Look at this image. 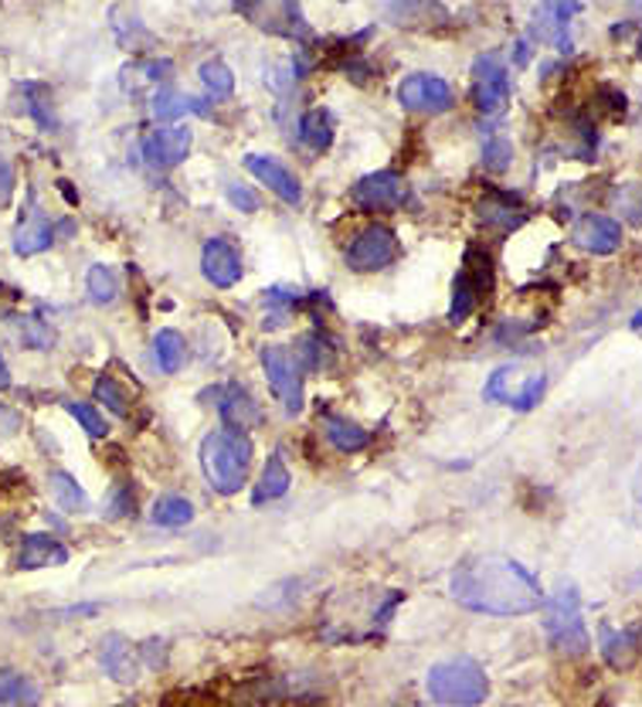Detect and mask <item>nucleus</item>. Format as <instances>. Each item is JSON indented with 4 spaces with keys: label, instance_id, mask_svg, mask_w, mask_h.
<instances>
[{
    "label": "nucleus",
    "instance_id": "a19ab883",
    "mask_svg": "<svg viewBox=\"0 0 642 707\" xmlns=\"http://www.w3.org/2000/svg\"><path fill=\"white\" fill-rule=\"evenodd\" d=\"M224 195H229V201L235 208H242V211H258V198L248 188H242V184H229V188H224Z\"/></svg>",
    "mask_w": 642,
    "mask_h": 707
},
{
    "label": "nucleus",
    "instance_id": "dca6fc26",
    "mask_svg": "<svg viewBox=\"0 0 642 707\" xmlns=\"http://www.w3.org/2000/svg\"><path fill=\"white\" fill-rule=\"evenodd\" d=\"M99 663L106 666V674L117 684H136L140 681V653L133 650V643L120 632H109L99 647Z\"/></svg>",
    "mask_w": 642,
    "mask_h": 707
},
{
    "label": "nucleus",
    "instance_id": "4468645a",
    "mask_svg": "<svg viewBox=\"0 0 642 707\" xmlns=\"http://www.w3.org/2000/svg\"><path fill=\"white\" fill-rule=\"evenodd\" d=\"M191 143H195L191 130H184V126L154 130L143 140V157L154 170H170V167L187 161V154H191Z\"/></svg>",
    "mask_w": 642,
    "mask_h": 707
},
{
    "label": "nucleus",
    "instance_id": "58836bf2",
    "mask_svg": "<svg viewBox=\"0 0 642 707\" xmlns=\"http://www.w3.org/2000/svg\"><path fill=\"white\" fill-rule=\"evenodd\" d=\"M27 96H31V113L42 120V126H52V117L45 113V109L52 106V96H48V89L45 86H27Z\"/></svg>",
    "mask_w": 642,
    "mask_h": 707
},
{
    "label": "nucleus",
    "instance_id": "c756f323",
    "mask_svg": "<svg viewBox=\"0 0 642 707\" xmlns=\"http://www.w3.org/2000/svg\"><path fill=\"white\" fill-rule=\"evenodd\" d=\"M150 513H154V524H160V528H184V524H191L195 507H191V500L170 494V497H160Z\"/></svg>",
    "mask_w": 642,
    "mask_h": 707
},
{
    "label": "nucleus",
    "instance_id": "a18cd8bd",
    "mask_svg": "<svg viewBox=\"0 0 642 707\" xmlns=\"http://www.w3.org/2000/svg\"><path fill=\"white\" fill-rule=\"evenodd\" d=\"M639 58H642V31H639Z\"/></svg>",
    "mask_w": 642,
    "mask_h": 707
},
{
    "label": "nucleus",
    "instance_id": "ea45409f",
    "mask_svg": "<svg viewBox=\"0 0 642 707\" xmlns=\"http://www.w3.org/2000/svg\"><path fill=\"white\" fill-rule=\"evenodd\" d=\"M11 198H14V167L4 154H0V208H8Z\"/></svg>",
    "mask_w": 642,
    "mask_h": 707
},
{
    "label": "nucleus",
    "instance_id": "a211bd4d",
    "mask_svg": "<svg viewBox=\"0 0 642 707\" xmlns=\"http://www.w3.org/2000/svg\"><path fill=\"white\" fill-rule=\"evenodd\" d=\"M52 242H55V232H52L48 214L31 201L21 211V221H18V229H14V252L18 255H37V252L52 248Z\"/></svg>",
    "mask_w": 642,
    "mask_h": 707
},
{
    "label": "nucleus",
    "instance_id": "49530a36",
    "mask_svg": "<svg viewBox=\"0 0 642 707\" xmlns=\"http://www.w3.org/2000/svg\"><path fill=\"white\" fill-rule=\"evenodd\" d=\"M120 707H136V704H120Z\"/></svg>",
    "mask_w": 642,
    "mask_h": 707
},
{
    "label": "nucleus",
    "instance_id": "a878e982",
    "mask_svg": "<svg viewBox=\"0 0 642 707\" xmlns=\"http://www.w3.org/2000/svg\"><path fill=\"white\" fill-rule=\"evenodd\" d=\"M286 490H289V466H286L283 453L276 450V453L269 456V463L262 466L258 487H255V504L279 500V497H286Z\"/></svg>",
    "mask_w": 642,
    "mask_h": 707
},
{
    "label": "nucleus",
    "instance_id": "aec40b11",
    "mask_svg": "<svg viewBox=\"0 0 642 707\" xmlns=\"http://www.w3.org/2000/svg\"><path fill=\"white\" fill-rule=\"evenodd\" d=\"M572 14H578V4H547V8H538V14H534V38H541L544 45H557L561 52H572V42H568Z\"/></svg>",
    "mask_w": 642,
    "mask_h": 707
},
{
    "label": "nucleus",
    "instance_id": "c9c22d12",
    "mask_svg": "<svg viewBox=\"0 0 642 707\" xmlns=\"http://www.w3.org/2000/svg\"><path fill=\"white\" fill-rule=\"evenodd\" d=\"M92 395H96V401H99V405H106V408H109L112 416H120V419H126V416H130V398H126V391L120 388V382H117V378L99 375V378H96Z\"/></svg>",
    "mask_w": 642,
    "mask_h": 707
},
{
    "label": "nucleus",
    "instance_id": "72a5a7b5",
    "mask_svg": "<svg viewBox=\"0 0 642 707\" xmlns=\"http://www.w3.org/2000/svg\"><path fill=\"white\" fill-rule=\"evenodd\" d=\"M0 704H4V707H34L37 704V687L27 677L4 674V677H0Z\"/></svg>",
    "mask_w": 642,
    "mask_h": 707
},
{
    "label": "nucleus",
    "instance_id": "f8f14e48",
    "mask_svg": "<svg viewBox=\"0 0 642 707\" xmlns=\"http://www.w3.org/2000/svg\"><path fill=\"white\" fill-rule=\"evenodd\" d=\"M622 239H626V232H622L619 221L609 218V214H595V211L582 214V218L575 221V229H572V242H575L582 252H595V255H612V252H619V248H622Z\"/></svg>",
    "mask_w": 642,
    "mask_h": 707
},
{
    "label": "nucleus",
    "instance_id": "9d476101",
    "mask_svg": "<svg viewBox=\"0 0 642 707\" xmlns=\"http://www.w3.org/2000/svg\"><path fill=\"white\" fill-rule=\"evenodd\" d=\"M452 89L445 79L432 76V71H414V76H405L398 86V102L408 113H445L452 106Z\"/></svg>",
    "mask_w": 642,
    "mask_h": 707
},
{
    "label": "nucleus",
    "instance_id": "6ab92c4d",
    "mask_svg": "<svg viewBox=\"0 0 642 707\" xmlns=\"http://www.w3.org/2000/svg\"><path fill=\"white\" fill-rule=\"evenodd\" d=\"M170 76H174V65L167 58H136L123 65L120 86L126 96H140L146 89H160V82H167Z\"/></svg>",
    "mask_w": 642,
    "mask_h": 707
},
{
    "label": "nucleus",
    "instance_id": "c03bdc74",
    "mask_svg": "<svg viewBox=\"0 0 642 707\" xmlns=\"http://www.w3.org/2000/svg\"><path fill=\"white\" fill-rule=\"evenodd\" d=\"M629 327H632V330H642V310H639V313H635V317L629 320Z\"/></svg>",
    "mask_w": 642,
    "mask_h": 707
},
{
    "label": "nucleus",
    "instance_id": "ddd939ff",
    "mask_svg": "<svg viewBox=\"0 0 642 707\" xmlns=\"http://www.w3.org/2000/svg\"><path fill=\"white\" fill-rule=\"evenodd\" d=\"M201 273L214 289H232L242 279V255H239L235 242L224 235L208 239L204 252H201Z\"/></svg>",
    "mask_w": 642,
    "mask_h": 707
},
{
    "label": "nucleus",
    "instance_id": "bb28decb",
    "mask_svg": "<svg viewBox=\"0 0 642 707\" xmlns=\"http://www.w3.org/2000/svg\"><path fill=\"white\" fill-rule=\"evenodd\" d=\"M187 113L208 117V102L187 96V92H174V89H160L154 96V117L157 120H177V117H187Z\"/></svg>",
    "mask_w": 642,
    "mask_h": 707
},
{
    "label": "nucleus",
    "instance_id": "f03ea898",
    "mask_svg": "<svg viewBox=\"0 0 642 707\" xmlns=\"http://www.w3.org/2000/svg\"><path fill=\"white\" fill-rule=\"evenodd\" d=\"M544 632L557 656L582 660L591 650V632L582 619V595L575 582H557L544 595Z\"/></svg>",
    "mask_w": 642,
    "mask_h": 707
},
{
    "label": "nucleus",
    "instance_id": "2f4dec72",
    "mask_svg": "<svg viewBox=\"0 0 642 707\" xmlns=\"http://www.w3.org/2000/svg\"><path fill=\"white\" fill-rule=\"evenodd\" d=\"M201 82H204L211 99H229L235 92V76L221 58H211V62L201 65Z\"/></svg>",
    "mask_w": 642,
    "mask_h": 707
},
{
    "label": "nucleus",
    "instance_id": "f704fd0d",
    "mask_svg": "<svg viewBox=\"0 0 642 707\" xmlns=\"http://www.w3.org/2000/svg\"><path fill=\"white\" fill-rule=\"evenodd\" d=\"M52 494H55V500L65 507V510H86L89 507V497H86V490L79 487V479H75L71 473H52Z\"/></svg>",
    "mask_w": 642,
    "mask_h": 707
},
{
    "label": "nucleus",
    "instance_id": "7ed1b4c3",
    "mask_svg": "<svg viewBox=\"0 0 642 707\" xmlns=\"http://www.w3.org/2000/svg\"><path fill=\"white\" fill-rule=\"evenodd\" d=\"M248 463H252V439L248 432H235V429H214L204 435L201 442V470L204 479L224 497H232L245 487L248 476Z\"/></svg>",
    "mask_w": 642,
    "mask_h": 707
},
{
    "label": "nucleus",
    "instance_id": "9b49d317",
    "mask_svg": "<svg viewBox=\"0 0 642 707\" xmlns=\"http://www.w3.org/2000/svg\"><path fill=\"white\" fill-rule=\"evenodd\" d=\"M405 198H408L405 177H398L395 170H377L354 184V201L364 211H395L405 205Z\"/></svg>",
    "mask_w": 642,
    "mask_h": 707
},
{
    "label": "nucleus",
    "instance_id": "79ce46f5",
    "mask_svg": "<svg viewBox=\"0 0 642 707\" xmlns=\"http://www.w3.org/2000/svg\"><path fill=\"white\" fill-rule=\"evenodd\" d=\"M140 650H143L140 660H146L154 670H160V666L167 663V643H164V640H146Z\"/></svg>",
    "mask_w": 642,
    "mask_h": 707
},
{
    "label": "nucleus",
    "instance_id": "20e7f679",
    "mask_svg": "<svg viewBox=\"0 0 642 707\" xmlns=\"http://www.w3.org/2000/svg\"><path fill=\"white\" fill-rule=\"evenodd\" d=\"M425 691L435 704H452V707H476L486 700L489 694V681L486 670L469 660H449V663H435L425 677Z\"/></svg>",
    "mask_w": 642,
    "mask_h": 707
},
{
    "label": "nucleus",
    "instance_id": "de8ad7c7",
    "mask_svg": "<svg viewBox=\"0 0 642 707\" xmlns=\"http://www.w3.org/2000/svg\"><path fill=\"white\" fill-rule=\"evenodd\" d=\"M635 582H642V575H639V578H635Z\"/></svg>",
    "mask_w": 642,
    "mask_h": 707
},
{
    "label": "nucleus",
    "instance_id": "b1692460",
    "mask_svg": "<svg viewBox=\"0 0 642 707\" xmlns=\"http://www.w3.org/2000/svg\"><path fill=\"white\" fill-rule=\"evenodd\" d=\"M479 218L486 221V225H500V229H517L520 221L527 218V208L510 198V195H486L479 201Z\"/></svg>",
    "mask_w": 642,
    "mask_h": 707
},
{
    "label": "nucleus",
    "instance_id": "5701e85b",
    "mask_svg": "<svg viewBox=\"0 0 642 707\" xmlns=\"http://www.w3.org/2000/svg\"><path fill=\"white\" fill-rule=\"evenodd\" d=\"M601 637V653H606V663L622 670L635 660L639 653V629H612V626H601L598 629Z\"/></svg>",
    "mask_w": 642,
    "mask_h": 707
},
{
    "label": "nucleus",
    "instance_id": "e433bc0d",
    "mask_svg": "<svg viewBox=\"0 0 642 707\" xmlns=\"http://www.w3.org/2000/svg\"><path fill=\"white\" fill-rule=\"evenodd\" d=\"M65 408H68V412H71V419H75V422H79V426H82V429H86V432H89L92 439H106V435H109V429H106V419H102V412H99V408H92L89 401H68Z\"/></svg>",
    "mask_w": 642,
    "mask_h": 707
},
{
    "label": "nucleus",
    "instance_id": "f257e3e1",
    "mask_svg": "<svg viewBox=\"0 0 642 707\" xmlns=\"http://www.w3.org/2000/svg\"><path fill=\"white\" fill-rule=\"evenodd\" d=\"M452 599L483 616H531L544 609L538 578L510 554H469L449 582Z\"/></svg>",
    "mask_w": 642,
    "mask_h": 707
},
{
    "label": "nucleus",
    "instance_id": "4c0bfd02",
    "mask_svg": "<svg viewBox=\"0 0 642 707\" xmlns=\"http://www.w3.org/2000/svg\"><path fill=\"white\" fill-rule=\"evenodd\" d=\"M513 161V146L507 136H494L486 143V151H483V167L486 170H494V174H503Z\"/></svg>",
    "mask_w": 642,
    "mask_h": 707
},
{
    "label": "nucleus",
    "instance_id": "c85d7f7f",
    "mask_svg": "<svg viewBox=\"0 0 642 707\" xmlns=\"http://www.w3.org/2000/svg\"><path fill=\"white\" fill-rule=\"evenodd\" d=\"M184 357H187V344L177 330H160L154 338V361L164 375H177L184 367Z\"/></svg>",
    "mask_w": 642,
    "mask_h": 707
},
{
    "label": "nucleus",
    "instance_id": "6e6552de",
    "mask_svg": "<svg viewBox=\"0 0 642 707\" xmlns=\"http://www.w3.org/2000/svg\"><path fill=\"white\" fill-rule=\"evenodd\" d=\"M473 102L483 117H500L510 106V71L497 55H479L473 65Z\"/></svg>",
    "mask_w": 642,
    "mask_h": 707
},
{
    "label": "nucleus",
    "instance_id": "473e14b6",
    "mask_svg": "<svg viewBox=\"0 0 642 707\" xmlns=\"http://www.w3.org/2000/svg\"><path fill=\"white\" fill-rule=\"evenodd\" d=\"M86 289H89V296H92V303L106 307V303H117L120 279H117V273H112L109 266H92L89 276H86Z\"/></svg>",
    "mask_w": 642,
    "mask_h": 707
},
{
    "label": "nucleus",
    "instance_id": "09e8293b",
    "mask_svg": "<svg viewBox=\"0 0 642 707\" xmlns=\"http://www.w3.org/2000/svg\"><path fill=\"white\" fill-rule=\"evenodd\" d=\"M513 707H517V704H513Z\"/></svg>",
    "mask_w": 642,
    "mask_h": 707
},
{
    "label": "nucleus",
    "instance_id": "f3484780",
    "mask_svg": "<svg viewBox=\"0 0 642 707\" xmlns=\"http://www.w3.org/2000/svg\"><path fill=\"white\" fill-rule=\"evenodd\" d=\"M245 18H252L262 31L286 34V38H307L310 24L303 21L296 4H258V8H239Z\"/></svg>",
    "mask_w": 642,
    "mask_h": 707
},
{
    "label": "nucleus",
    "instance_id": "1a4fd4ad",
    "mask_svg": "<svg viewBox=\"0 0 642 707\" xmlns=\"http://www.w3.org/2000/svg\"><path fill=\"white\" fill-rule=\"evenodd\" d=\"M395 255H398V239H395V232L385 229V225H367V229H361V232L351 239L347 252H344L347 266H351L354 273H377V269H385V266L395 263Z\"/></svg>",
    "mask_w": 642,
    "mask_h": 707
},
{
    "label": "nucleus",
    "instance_id": "39448f33",
    "mask_svg": "<svg viewBox=\"0 0 642 707\" xmlns=\"http://www.w3.org/2000/svg\"><path fill=\"white\" fill-rule=\"evenodd\" d=\"M544 391H547L544 371H527L523 364H503V367L494 371V375H489V382L483 388V398L510 405L513 412H531V408L541 405Z\"/></svg>",
    "mask_w": 642,
    "mask_h": 707
},
{
    "label": "nucleus",
    "instance_id": "0eeeda50",
    "mask_svg": "<svg viewBox=\"0 0 642 707\" xmlns=\"http://www.w3.org/2000/svg\"><path fill=\"white\" fill-rule=\"evenodd\" d=\"M486 292H494V266H489V258L483 252L469 248L466 252V266L456 276V286H452L449 323H463Z\"/></svg>",
    "mask_w": 642,
    "mask_h": 707
},
{
    "label": "nucleus",
    "instance_id": "2eb2a0df",
    "mask_svg": "<svg viewBox=\"0 0 642 707\" xmlns=\"http://www.w3.org/2000/svg\"><path fill=\"white\" fill-rule=\"evenodd\" d=\"M245 170H248L258 184H266V188H269L276 198H283L286 205H299V201H303V188H299L296 174H292L283 161L262 157V154H248V157H245Z\"/></svg>",
    "mask_w": 642,
    "mask_h": 707
},
{
    "label": "nucleus",
    "instance_id": "423d86ee",
    "mask_svg": "<svg viewBox=\"0 0 642 707\" xmlns=\"http://www.w3.org/2000/svg\"><path fill=\"white\" fill-rule=\"evenodd\" d=\"M258 361L269 378L273 395L283 401L286 416L303 412V371H299V357H292V351H286L279 344H266L258 351Z\"/></svg>",
    "mask_w": 642,
    "mask_h": 707
},
{
    "label": "nucleus",
    "instance_id": "cd10ccee",
    "mask_svg": "<svg viewBox=\"0 0 642 707\" xmlns=\"http://www.w3.org/2000/svg\"><path fill=\"white\" fill-rule=\"evenodd\" d=\"M326 442L333 445V450H340V453H361V450H367L370 435L357 422H351V419L330 416L326 419Z\"/></svg>",
    "mask_w": 642,
    "mask_h": 707
},
{
    "label": "nucleus",
    "instance_id": "7c9ffc66",
    "mask_svg": "<svg viewBox=\"0 0 642 707\" xmlns=\"http://www.w3.org/2000/svg\"><path fill=\"white\" fill-rule=\"evenodd\" d=\"M18 330V338L24 347H34V351H48L55 344V330L45 327V320L37 317H8Z\"/></svg>",
    "mask_w": 642,
    "mask_h": 707
},
{
    "label": "nucleus",
    "instance_id": "393cba45",
    "mask_svg": "<svg viewBox=\"0 0 642 707\" xmlns=\"http://www.w3.org/2000/svg\"><path fill=\"white\" fill-rule=\"evenodd\" d=\"M299 140H303L310 151H317V154L330 151V143H333V117H330V109H323V106L307 109L303 120H299Z\"/></svg>",
    "mask_w": 642,
    "mask_h": 707
},
{
    "label": "nucleus",
    "instance_id": "412c9836",
    "mask_svg": "<svg viewBox=\"0 0 642 707\" xmlns=\"http://www.w3.org/2000/svg\"><path fill=\"white\" fill-rule=\"evenodd\" d=\"M68 551L62 541H55L52 534H24L21 551H18V568L21 572H37L48 565H65Z\"/></svg>",
    "mask_w": 642,
    "mask_h": 707
},
{
    "label": "nucleus",
    "instance_id": "4be33fe9",
    "mask_svg": "<svg viewBox=\"0 0 642 707\" xmlns=\"http://www.w3.org/2000/svg\"><path fill=\"white\" fill-rule=\"evenodd\" d=\"M218 408H221V422H224V429L248 432V429H255V426L262 422V412H258L255 398H252L248 391L235 388V385H232V388H224V395H221Z\"/></svg>",
    "mask_w": 642,
    "mask_h": 707
},
{
    "label": "nucleus",
    "instance_id": "37998d69",
    "mask_svg": "<svg viewBox=\"0 0 642 707\" xmlns=\"http://www.w3.org/2000/svg\"><path fill=\"white\" fill-rule=\"evenodd\" d=\"M8 385H11V367L4 357H0V388H8Z\"/></svg>",
    "mask_w": 642,
    "mask_h": 707
}]
</instances>
